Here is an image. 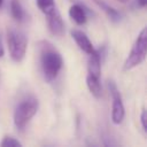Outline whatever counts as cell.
Instances as JSON below:
<instances>
[{"instance_id": "6da1fadb", "label": "cell", "mask_w": 147, "mask_h": 147, "mask_svg": "<svg viewBox=\"0 0 147 147\" xmlns=\"http://www.w3.org/2000/svg\"><path fill=\"white\" fill-rule=\"evenodd\" d=\"M38 46L40 53V67L44 79L47 83H52L56 79L60 70L62 69V56L60 52L55 48V46L47 40L39 41Z\"/></svg>"}, {"instance_id": "7a4b0ae2", "label": "cell", "mask_w": 147, "mask_h": 147, "mask_svg": "<svg viewBox=\"0 0 147 147\" xmlns=\"http://www.w3.org/2000/svg\"><path fill=\"white\" fill-rule=\"evenodd\" d=\"M7 45H8L10 57L15 62H21L25 56L26 47H28V39H26L25 33L17 29L8 28L7 29Z\"/></svg>"}, {"instance_id": "3957f363", "label": "cell", "mask_w": 147, "mask_h": 147, "mask_svg": "<svg viewBox=\"0 0 147 147\" xmlns=\"http://www.w3.org/2000/svg\"><path fill=\"white\" fill-rule=\"evenodd\" d=\"M146 54H147V30L146 28H144L138 34L131 48V52L129 53V56L124 62V67H123L124 70H131L138 67L139 64H141L146 59Z\"/></svg>"}, {"instance_id": "277c9868", "label": "cell", "mask_w": 147, "mask_h": 147, "mask_svg": "<svg viewBox=\"0 0 147 147\" xmlns=\"http://www.w3.org/2000/svg\"><path fill=\"white\" fill-rule=\"evenodd\" d=\"M38 111V100L33 96H30L21 101L14 111V124L18 130H23L30 119Z\"/></svg>"}, {"instance_id": "5b68a950", "label": "cell", "mask_w": 147, "mask_h": 147, "mask_svg": "<svg viewBox=\"0 0 147 147\" xmlns=\"http://www.w3.org/2000/svg\"><path fill=\"white\" fill-rule=\"evenodd\" d=\"M108 90L111 95L113 105H111V121L114 124L118 125L123 122L125 116V109L122 101L121 93L116 86V84L113 80H108Z\"/></svg>"}, {"instance_id": "8992f818", "label": "cell", "mask_w": 147, "mask_h": 147, "mask_svg": "<svg viewBox=\"0 0 147 147\" xmlns=\"http://www.w3.org/2000/svg\"><path fill=\"white\" fill-rule=\"evenodd\" d=\"M46 20H47V25L49 31L57 37H62L64 34L65 28H64V22L62 20V16L60 14V11L57 10V8H55L52 13L45 15Z\"/></svg>"}, {"instance_id": "52a82bcc", "label": "cell", "mask_w": 147, "mask_h": 147, "mask_svg": "<svg viewBox=\"0 0 147 147\" xmlns=\"http://www.w3.org/2000/svg\"><path fill=\"white\" fill-rule=\"evenodd\" d=\"M70 34L72 37V39L76 41L77 46L85 52L86 54H91L92 52H94V47L92 41L90 40V38L86 36L85 32H83L82 30H77V29H72L70 31Z\"/></svg>"}, {"instance_id": "ba28073f", "label": "cell", "mask_w": 147, "mask_h": 147, "mask_svg": "<svg viewBox=\"0 0 147 147\" xmlns=\"http://www.w3.org/2000/svg\"><path fill=\"white\" fill-rule=\"evenodd\" d=\"M88 14H91V11L80 3H75L69 8V16L70 18L78 25H83L86 23Z\"/></svg>"}, {"instance_id": "9c48e42d", "label": "cell", "mask_w": 147, "mask_h": 147, "mask_svg": "<svg viewBox=\"0 0 147 147\" xmlns=\"http://www.w3.org/2000/svg\"><path fill=\"white\" fill-rule=\"evenodd\" d=\"M88 55H90V57H88V61H87V71H88L87 75L100 78V75H101V56H100V54L96 49H94V52H92Z\"/></svg>"}, {"instance_id": "30bf717a", "label": "cell", "mask_w": 147, "mask_h": 147, "mask_svg": "<svg viewBox=\"0 0 147 147\" xmlns=\"http://www.w3.org/2000/svg\"><path fill=\"white\" fill-rule=\"evenodd\" d=\"M93 2H94L99 8H101V9L106 13V15L109 17L110 21H113V22H119V21H121L122 15H121L114 7L109 6L105 0H93Z\"/></svg>"}, {"instance_id": "8fae6325", "label": "cell", "mask_w": 147, "mask_h": 147, "mask_svg": "<svg viewBox=\"0 0 147 147\" xmlns=\"http://www.w3.org/2000/svg\"><path fill=\"white\" fill-rule=\"evenodd\" d=\"M86 85H87L88 91L91 92V94L94 98L99 99V98L102 96V86H101V83H100V78H96V77H93L91 75H87Z\"/></svg>"}, {"instance_id": "7c38bea8", "label": "cell", "mask_w": 147, "mask_h": 147, "mask_svg": "<svg viewBox=\"0 0 147 147\" xmlns=\"http://www.w3.org/2000/svg\"><path fill=\"white\" fill-rule=\"evenodd\" d=\"M10 14L17 22H23L25 18V11L18 0H10Z\"/></svg>"}, {"instance_id": "4fadbf2b", "label": "cell", "mask_w": 147, "mask_h": 147, "mask_svg": "<svg viewBox=\"0 0 147 147\" xmlns=\"http://www.w3.org/2000/svg\"><path fill=\"white\" fill-rule=\"evenodd\" d=\"M36 3L37 7L40 9V11L44 13L45 15L52 13L56 8L54 0H36Z\"/></svg>"}, {"instance_id": "5bb4252c", "label": "cell", "mask_w": 147, "mask_h": 147, "mask_svg": "<svg viewBox=\"0 0 147 147\" xmlns=\"http://www.w3.org/2000/svg\"><path fill=\"white\" fill-rule=\"evenodd\" d=\"M0 146L1 147H21L22 146V142L21 141H18L16 138H14V137H9V136H6L3 139H2V141L0 142Z\"/></svg>"}, {"instance_id": "9a60e30c", "label": "cell", "mask_w": 147, "mask_h": 147, "mask_svg": "<svg viewBox=\"0 0 147 147\" xmlns=\"http://www.w3.org/2000/svg\"><path fill=\"white\" fill-rule=\"evenodd\" d=\"M146 119H147V114H146V110H145V109H142V111H141V115H140V122H141V126H142V130H144L145 132L147 131Z\"/></svg>"}, {"instance_id": "2e32d148", "label": "cell", "mask_w": 147, "mask_h": 147, "mask_svg": "<svg viewBox=\"0 0 147 147\" xmlns=\"http://www.w3.org/2000/svg\"><path fill=\"white\" fill-rule=\"evenodd\" d=\"M137 5L140 8H145L147 6V0H137Z\"/></svg>"}, {"instance_id": "e0dca14e", "label": "cell", "mask_w": 147, "mask_h": 147, "mask_svg": "<svg viewBox=\"0 0 147 147\" xmlns=\"http://www.w3.org/2000/svg\"><path fill=\"white\" fill-rule=\"evenodd\" d=\"M3 55H5V48H3V45H2V41L0 38V57H2Z\"/></svg>"}, {"instance_id": "ac0fdd59", "label": "cell", "mask_w": 147, "mask_h": 147, "mask_svg": "<svg viewBox=\"0 0 147 147\" xmlns=\"http://www.w3.org/2000/svg\"><path fill=\"white\" fill-rule=\"evenodd\" d=\"M2 5H3V0H0V8L2 7Z\"/></svg>"}]
</instances>
